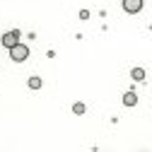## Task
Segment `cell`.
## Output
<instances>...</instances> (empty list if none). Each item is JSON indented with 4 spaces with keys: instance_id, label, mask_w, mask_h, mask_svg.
Listing matches in <instances>:
<instances>
[{
    "instance_id": "6da1fadb",
    "label": "cell",
    "mask_w": 152,
    "mask_h": 152,
    "mask_svg": "<svg viewBox=\"0 0 152 152\" xmlns=\"http://www.w3.org/2000/svg\"><path fill=\"white\" fill-rule=\"evenodd\" d=\"M10 58H12L15 63H22V61H27V58H29V48H27L24 44H17V46H12V48H10Z\"/></svg>"
},
{
    "instance_id": "7a4b0ae2",
    "label": "cell",
    "mask_w": 152,
    "mask_h": 152,
    "mask_svg": "<svg viewBox=\"0 0 152 152\" xmlns=\"http://www.w3.org/2000/svg\"><path fill=\"white\" fill-rule=\"evenodd\" d=\"M0 44H3L5 48H12V46H17L20 44V31H7L3 39H0Z\"/></svg>"
},
{
    "instance_id": "3957f363",
    "label": "cell",
    "mask_w": 152,
    "mask_h": 152,
    "mask_svg": "<svg viewBox=\"0 0 152 152\" xmlns=\"http://www.w3.org/2000/svg\"><path fill=\"white\" fill-rule=\"evenodd\" d=\"M123 10L126 12H133V15L140 12L142 10V0H123Z\"/></svg>"
},
{
    "instance_id": "277c9868",
    "label": "cell",
    "mask_w": 152,
    "mask_h": 152,
    "mask_svg": "<svg viewBox=\"0 0 152 152\" xmlns=\"http://www.w3.org/2000/svg\"><path fill=\"white\" fill-rule=\"evenodd\" d=\"M123 104H126V106H135V104H138V94H135V92H126V94H123Z\"/></svg>"
},
{
    "instance_id": "5b68a950",
    "label": "cell",
    "mask_w": 152,
    "mask_h": 152,
    "mask_svg": "<svg viewBox=\"0 0 152 152\" xmlns=\"http://www.w3.org/2000/svg\"><path fill=\"white\" fill-rule=\"evenodd\" d=\"M130 77L135 80V82H142V80H145V70H142V68H133V72H130Z\"/></svg>"
},
{
    "instance_id": "8992f818",
    "label": "cell",
    "mask_w": 152,
    "mask_h": 152,
    "mask_svg": "<svg viewBox=\"0 0 152 152\" xmlns=\"http://www.w3.org/2000/svg\"><path fill=\"white\" fill-rule=\"evenodd\" d=\"M29 87L31 89H39L41 87V77H29Z\"/></svg>"
},
{
    "instance_id": "52a82bcc",
    "label": "cell",
    "mask_w": 152,
    "mask_h": 152,
    "mask_svg": "<svg viewBox=\"0 0 152 152\" xmlns=\"http://www.w3.org/2000/svg\"><path fill=\"white\" fill-rule=\"evenodd\" d=\"M72 111H75V113H77V116H80V113H85V104H80V102H77V104H75V106H72Z\"/></svg>"
}]
</instances>
